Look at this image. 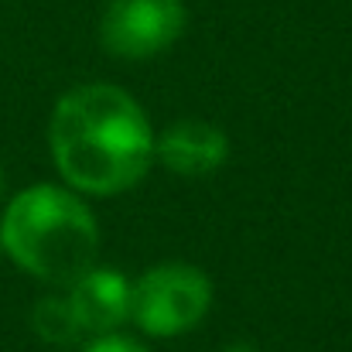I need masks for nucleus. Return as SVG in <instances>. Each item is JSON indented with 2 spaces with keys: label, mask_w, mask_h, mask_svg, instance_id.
Here are the masks:
<instances>
[{
  "label": "nucleus",
  "mask_w": 352,
  "mask_h": 352,
  "mask_svg": "<svg viewBox=\"0 0 352 352\" xmlns=\"http://www.w3.org/2000/svg\"><path fill=\"white\" fill-rule=\"evenodd\" d=\"M216 305L212 277L185 260H164L130 280V322L151 339L195 332Z\"/></svg>",
  "instance_id": "obj_3"
},
{
  "label": "nucleus",
  "mask_w": 352,
  "mask_h": 352,
  "mask_svg": "<svg viewBox=\"0 0 352 352\" xmlns=\"http://www.w3.org/2000/svg\"><path fill=\"white\" fill-rule=\"evenodd\" d=\"M0 243L28 277L65 291L100 263L103 230L86 195L69 185L38 182L7 202L0 216Z\"/></svg>",
  "instance_id": "obj_2"
},
{
  "label": "nucleus",
  "mask_w": 352,
  "mask_h": 352,
  "mask_svg": "<svg viewBox=\"0 0 352 352\" xmlns=\"http://www.w3.org/2000/svg\"><path fill=\"white\" fill-rule=\"evenodd\" d=\"M3 188H7V175H3V164H0V199H3Z\"/></svg>",
  "instance_id": "obj_10"
},
{
  "label": "nucleus",
  "mask_w": 352,
  "mask_h": 352,
  "mask_svg": "<svg viewBox=\"0 0 352 352\" xmlns=\"http://www.w3.org/2000/svg\"><path fill=\"white\" fill-rule=\"evenodd\" d=\"M79 352H151L140 339L133 336H123V332H107V336H93L86 339Z\"/></svg>",
  "instance_id": "obj_8"
},
{
  "label": "nucleus",
  "mask_w": 352,
  "mask_h": 352,
  "mask_svg": "<svg viewBox=\"0 0 352 352\" xmlns=\"http://www.w3.org/2000/svg\"><path fill=\"white\" fill-rule=\"evenodd\" d=\"M223 352H260V349H256L253 342H230Z\"/></svg>",
  "instance_id": "obj_9"
},
{
  "label": "nucleus",
  "mask_w": 352,
  "mask_h": 352,
  "mask_svg": "<svg viewBox=\"0 0 352 352\" xmlns=\"http://www.w3.org/2000/svg\"><path fill=\"white\" fill-rule=\"evenodd\" d=\"M188 28L185 0H110L100 17V45L123 62L164 55Z\"/></svg>",
  "instance_id": "obj_4"
},
{
  "label": "nucleus",
  "mask_w": 352,
  "mask_h": 352,
  "mask_svg": "<svg viewBox=\"0 0 352 352\" xmlns=\"http://www.w3.org/2000/svg\"><path fill=\"white\" fill-rule=\"evenodd\" d=\"M0 256H3V243H0Z\"/></svg>",
  "instance_id": "obj_11"
},
{
  "label": "nucleus",
  "mask_w": 352,
  "mask_h": 352,
  "mask_svg": "<svg viewBox=\"0 0 352 352\" xmlns=\"http://www.w3.org/2000/svg\"><path fill=\"white\" fill-rule=\"evenodd\" d=\"M157 130L120 86L82 82L58 96L48 117V151L62 185L89 199L137 188L154 161Z\"/></svg>",
  "instance_id": "obj_1"
},
{
  "label": "nucleus",
  "mask_w": 352,
  "mask_h": 352,
  "mask_svg": "<svg viewBox=\"0 0 352 352\" xmlns=\"http://www.w3.org/2000/svg\"><path fill=\"white\" fill-rule=\"evenodd\" d=\"M31 332L52 346V349H79L86 342V332L69 305L65 294H45L31 308Z\"/></svg>",
  "instance_id": "obj_7"
},
{
  "label": "nucleus",
  "mask_w": 352,
  "mask_h": 352,
  "mask_svg": "<svg viewBox=\"0 0 352 352\" xmlns=\"http://www.w3.org/2000/svg\"><path fill=\"white\" fill-rule=\"evenodd\" d=\"M65 298L86 339L120 332L130 322V277L117 267H107V263L89 267L76 284L65 287Z\"/></svg>",
  "instance_id": "obj_6"
},
{
  "label": "nucleus",
  "mask_w": 352,
  "mask_h": 352,
  "mask_svg": "<svg viewBox=\"0 0 352 352\" xmlns=\"http://www.w3.org/2000/svg\"><path fill=\"white\" fill-rule=\"evenodd\" d=\"M154 161L178 178H209L230 161V137L212 120H175L157 133Z\"/></svg>",
  "instance_id": "obj_5"
}]
</instances>
